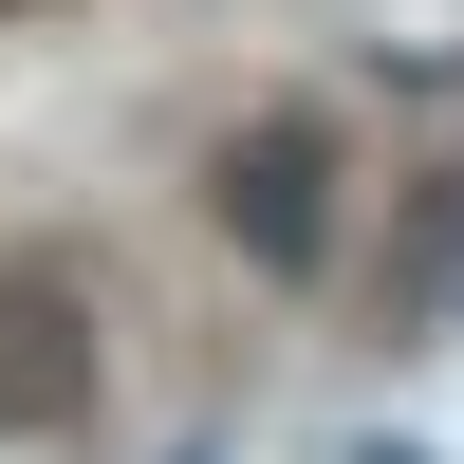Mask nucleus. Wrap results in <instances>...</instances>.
<instances>
[{"instance_id": "nucleus-1", "label": "nucleus", "mask_w": 464, "mask_h": 464, "mask_svg": "<svg viewBox=\"0 0 464 464\" xmlns=\"http://www.w3.org/2000/svg\"><path fill=\"white\" fill-rule=\"evenodd\" d=\"M93 391H111V334H93L74 242H0V446L93 428Z\"/></svg>"}, {"instance_id": "nucleus-2", "label": "nucleus", "mask_w": 464, "mask_h": 464, "mask_svg": "<svg viewBox=\"0 0 464 464\" xmlns=\"http://www.w3.org/2000/svg\"><path fill=\"white\" fill-rule=\"evenodd\" d=\"M205 223L260 279H316L334 260V111H242V130L205 149Z\"/></svg>"}, {"instance_id": "nucleus-3", "label": "nucleus", "mask_w": 464, "mask_h": 464, "mask_svg": "<svg viewBox=\"0 0 464 464\" xmlns=\"http://www.w3.org/2000/svg\"><path fill=\"white\" fill-rule=\"evenodd\" d=\"M353 464H428V446H353Z\"/></svg>"}]
</instances>
